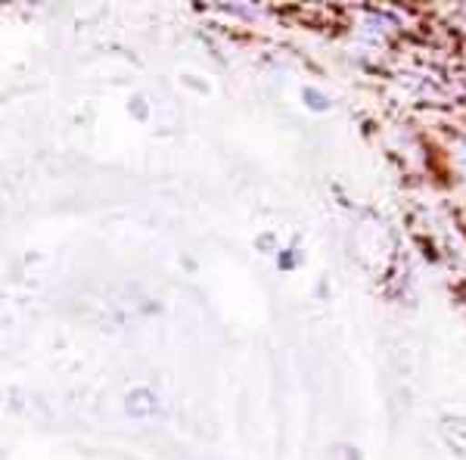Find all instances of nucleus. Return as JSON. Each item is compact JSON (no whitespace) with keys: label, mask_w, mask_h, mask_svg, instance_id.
Wrapping results in <instances>:
<instances>
[{"label":"nucleus","mask_w":466,"mask_h":460,"mask_svg":"<svg viewBox=\"0 0 466 460\" xmlns=\"http://www.w3.org/2000/svg\"><path fill=\"white\" fill-rule=\"evenodd\" d=\"M448 439L457 451H463L466 455V420H454V424H448Z\"/></svg>","instance_id":"nucleus-1"}]
</instances>
